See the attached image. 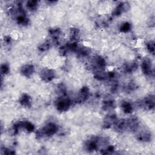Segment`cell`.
Instances as JSON below:
<instances>
[{
    "instance_id": "6da1fadb",
    "label": "cell",
    "mask_w": 155,
    "mask_h": 155,
    "mask_svg": "<svg viewBox=\"0 0 155 155\" xmlns=\"http://www.w3.org/2000/svg\"><path fill=\"white\" fill-rule=\"evenodd\" d=\"M58 131V126L55 123L48 122L36 131V137L39 139L45 137H50L55 134Z\"/></svg>"
},
{
    "instance_id": "7a4b0ae2",
    "label": "cell",
    "mask_w": 155,
    "mask_h": 155,
    "mask_svg": "<svg viewBox=\"0 0 155 155\" xmlns=\"http://www.w3.org/2000/svg\"><path fill=\"white\" fill-rule=\"evenodd\" d=\"M104 138L99 136H93L87 139L84 143V149L88 152H93L97 151L102 144H108Z\"/></svg>"
},
{
    "instance_id": "3957f363",
    "label": "cell",
    "mask_w": 155,
    "mask_h": 155,
    "mask_svg": "<svg viewBox=\"0 0 155 155\" xmlns=\"http://www.w3.org/2000/svg\"><path fill=\"white\" fill-rule=\"evenodd\" d=\"M72 105L71 100L67 94L61 95L55 102V106L58 111L64 112L67 111Z\"/></svg>"
},
{
    "instance_id": "277c9868",
    "label": "cell",
    "mask_w": 155,
    "mask_h": 155,
    "mask_svg": "<svg viewBox=\"0 0 155 155\" xmlns=\"http://www.w3.org/2000/svg\"><path fill=\"white\" fill-rule=\"evenodd\" d=\"M90 65L93 71H96L99 70H105L107 63L105 59L101 56L96 55L92 58Z\"/></svg>"
},
{
    "instance_id": "5b68a950",
    "label": "cell",
    "mask_w": 155,
    "mask_h": 155,
    "mask_svg": "<svg viewBox=\"0 0 155 155\" xmlns=\"http://www.w3.org/2000/svg\"><path fill=\"white\" fill-rule=\"evenodd\" d=\"M136 133V138L138 140L143 142H150L151 140V133L148 130L145 128H140V125L137 130L135 131Z\"/></svg>"
},
{
    "instance_id": "8992f818",
    "label": "cell",
    "mask_w": 155,
    "mask_h": 155,
    "mask_svg": "<svg viewBox=\"0 0 155 155\" xmlns=\"http://www.w3.org/2000/svg\"><path fill=\"white\" fill-rule=\"evenodd\" d=\"M90 94V92L89 88L87 86L82 87L79 90V91L76 94V99H75L76 102L78 104H81L85 102L88 99Z\"/></svg>"
},
{
    "instance_id": "52a82bcc",
    "label": "cell",
    "mask_w": 155,
    "mask_h": 155,
    "mask_svg": "<svg viewBox=\"0 0 155 155\" xmlns=\"http://www.w3.org/2000/svg\"><path fill=\"white\" fill-rule=\"evenodd\" d=\"M40 78L45 82L52 81L56 77L55 71L51 68H44L39 73Z\"/></svg>"
},
{
    "instance_id": "ba28073f",
    "label": "cell",
    "mask_w": 155,
    "mask_h": 155,
    "mask_svg": "<svg viewBox=\"0 0 155 155\" xmlns=\"http://www.w3.org/2000/svg\"><path fill=\"white\" fill-rule=\"evenodd\" d=\"M141 68L143 73L147 76H151L154 74L151 60L149 58H145L141 63Z\"/></svg>"
},
{
    "instance_id": "9c48e42d",
    "label": "cell",
    "mask_w": 155,
    "mask_h": 155,
    "mask_svg": "<svg viewBox=\"0 0 155 155\" xmlns=\"http://www.w3.org/2000/svg\"><path fill=\"white\" fill-rule=\"evenodd\" d=\"M140 105L147 110H153L155 105L154 96L153 94H149L147 96L142 99L140 102Z\"/></svg>"
},
{
    "instance_id": "30bf717a",
    "label": "cell",
    "mask_w": 155,
    "mask_h": 155,
    "mask_svg": "<svg viewBox=\"0 0 155 155\" xmlns=\"http://www.w3.org/2000/svg\"><path fill=\"white\" fill-rule=\"evenodd\" d=\"M117 120V116L114 113H110L106 115L103 120V127L105 129L110 128L114 125Z\"/></svg>"
},
{
    "instance_id": "8fae6325",
    "label": "cell",
    "mask_w": 155,
    "mask_h": 155,
    "mask_svg": "<svg viewBox=\"0 0 155 155\" xmlns=\"http://www.w3.org/2000/svg\"><path fill=\"white\" fill-rule=\"evenodd\" d=\"M35 72V66L31 64L23 65L20 68L21 74L27 78H30Z\"/></svg>"
},
{
    "instance_id": "7c38bea8",
    "label": "cell",
    "mask_w": 155,
    "mask_h": 155,
    "mask_svg": "<svg viewBox=\"0 0 155 155\" xmlns=\"http://www.w3.org/2000/svg\"><path fill=\"white\" fill-rule=\"evenodd\" d=\"M48 35L50 38L54 41L57 42L61 38L62 35V31L60 28L54 27L50 28L48 30Z\"/></svg>"
},
{
    "instance_id": "4fadbf2b",
    "label": "cell",
    "mask_w": 155,
    "mask_h": 155,
    "mask_svg": "<svg viewBox=\"0 0 155 155\" xmlns=\"http://www.w3.org/2000/svg\"><path fill=\"white\" fill-rule=\"evenodd\" d=\"M20 104L24 107H30L32 103V100L31 97L27 93L22 94L19 98Z\"/></svg>"
},
{
    "instance_id": "5bb4252c",
    "label": "cell",
    "mask_w": 155,
    "mask_h": 155,
    "mask_svg": "<svg viewBox=\"0 0 155 155\" xmlns=\"http://www.w3.org/2000/svg\"><path fill=\"white\" fill-rule=\"evenodd\" d=\"M102 109L105 111L112 110L115 107L114 101L112 98L106 97L102 102Z\"/></svg>"
},
{
    "instance_id": "9a60e30c",
    "label": "cell",
    "mask_w": 155,
    "mask_h": 155,
    "mask_svg": "<svg viewBox=\"0 0 155 155\" xmlns=\"http://www.w3.org/2000/svg\"><path fill=\"white\" fill-rule=\"evenodd\" d=\"M128 5V4H127V3H124V2L119 3L114 9L112 13L113 15L116 16H120L121 14H122L124 12H125L127 10Z\"/></svg>"
},
{
    "instance_id": "2e32d148",
    "label": "cell",
    "mask_w": 155,
    "mask_h": 155,
    "mask_svg": "<svg viewBox=\"0 0 155 155\" xmlns=\"http://www.w3.org/2000/svg\"><path fill=\"white\" fill-rule=\"evenodd\" d=\"M120 108L125 114H130L133 111V106L131 102L127 101H122L120 104Z\"/></svg>"
},
{
    "instance_id": "e0dca14e",
    "label": "cell",
    "mask_w": 155,
    "mask_h": 155,
    "mask_svg": "<svg viewBox=\"0 0 155 155\" xmlns=\"http://www.w3.org/2000/svg\"><path fill=\"white\" fill-rule=\"evenodd\" d=\"M80 31L78 28L73 27L70 30V39L71 42H77L79 38Z\"/></svg>"
},
{
    "instance_id": "ac0fdd59",
    "label": "cell",
    "mask_w": 155,
    "mask_h": 155,
    "mask_svg": "<svg viewBox=\"0 0 155 155\" xmlns=\"http://www.w3.org/2000/svg\"><path fill=\"white\" fill-rule=\"evenodd\" d=\"M137 68V64L135 62H131L126 63L124 65V70L125 72L131 73L135 71Z\"/></svg>"
},
{
    "instance_id": "d6986e66",
    "label": "cell",
    "mask_w": 155,
    "mask_h": 155,
    "mask_svg": "<svg viewBox=\"0 0 155 155\" xmlns=\"http://www.w3.org/2000/svg\"><path fill=\"white\" fill-rule=\"evenodd\" d=\"M115 148L114 147L111 145H106L104 148H102L101 150V153L103 154H110L113 153L114 151Z\"/></svg>"
},
{
    "instance_id": "ffe728a7",
    "label": "cell",
    "mask_w": 155,
    "mask_h": 155,
    "mask_svg": "<svg viewBox=\"0 0 155 155\" xmlns=\"http://www.w3.org/2000/svg\"><path fill=\"white\" fill-rule=\"evenodd\" d=\"M131 28V24L128 22H124L119 27V30L122 33H127L128 32Z\"/></svg>"
},
{
    "instance_id": "44dd1931",
    "label": "cell",
    "mask_w": 155,
    "mask_h": 155,
    "mask_svg": "<svg viewBox=\"0 0 155 155\" xmlns=\"http://www.w3.org/2000/svg\"><path fill=\"white\" fill-rule=\"evenodd\" d=\"M26 6L28 8V9H29L30 10H31V11L35 10L38 6V1L35 0L28 1L26 3Z\"/></svg>"
},
{
    "instance_id": "7402d4cb",
    "label": "cell",
    "mask_w": 155,
    "mask_h": 155,
    "mask_svg": "<svg viewBox=\"0 0 155 155\" xmlns=\"http://www.w3.org/2000/svg\"><path fill=\"white\" fill-rule=\"evenodd\" d=\"M51 47V43L48 41H46L40 44L38 47V50L41 51H45Z\"/></svg>"
},
{
    "instance_id": "603a6c76",
    "label": "cell",
    "mask_w": 155,
    "mask_h": 155,
    "mask_svg": "<svg viewBox=\"0 0 155 155\" xmlns=\"http://www.w3.org/2000/svg\"><path fill=\"white\" fill-rule=\"evenodd\" d=\"M146 47L148 51L152 55H154V42L153 41H149L147 42H146Z\"/></svg>"
},
{
    "instance_id": "cb8c5ba5",
    "label": "cell",
    "mask_w": 155,
    "mask_h": 155,
    "mask_svg": "<svg viewBox=\"0 0 155 155\" xmlns=\"http://www.w3.org/2000/svg\"><path fill=\"white\" fill-rule=\"evenodd\" d=\"M9 67L8 66L7 64H1V74H6L9 72Z\"/></svg>"
},
{
    "instance_id": "d4e9b609",
    "label": "cell",
    "mask_w": 155,
    "mask_h": 155,
    "mask_svg": "<svg viewBox=\"0 0 155 155\" xmlns=\"http://www.w3.org/2000/svg\"><path fill=\"white\" fill-rule=\"evenodd\" d=\"M1 153L2 154H15V152L8 148H6V147H1Z\"/></svg>"
},
{
    "instance_id": "484cf974",
    "label": "cell",
    "mask_w": 155,
    "mask_h": 155,
    "mask_svg": "<svg viewBox=\"0 0 155 155\" xmlns=\"http://www.w3.org/2000/svg\"><path fill=\"white\" fill-rule=\"evenodd\" d=\"M11 38L9 36H5L4 37V41L7 44H8L11 42Z\"/></svg>"
}]
</instances>
